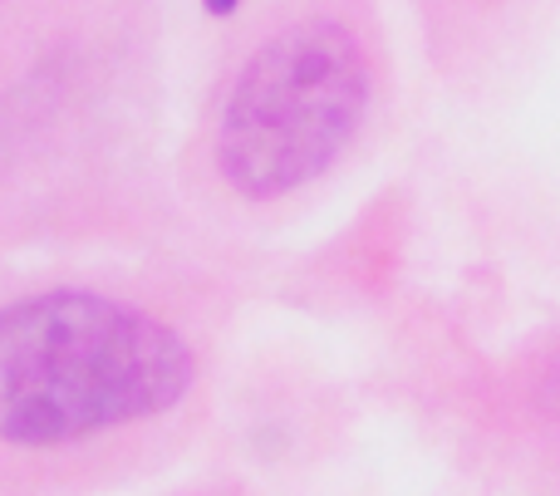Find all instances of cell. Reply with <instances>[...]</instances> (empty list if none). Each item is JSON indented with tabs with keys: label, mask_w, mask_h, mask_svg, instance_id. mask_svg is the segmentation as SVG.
<instances>
[{
	"label": "cell",
	"mask_w": 560,
	"mask_h": 496,
	"mask_svg": "<svg viewBox=\"0 0 560 496\" xmlns=\"http://www.w3.org/2000/svg\"><path fill=\"white\" fill-rule=\"evenodd\" d=\"M374 94L359 29L295 15L236 64L212 118V167L242 202H280L354 147Z\"/></svg>",
	"instance_id": "7a4b0ae2"
},
{
	"label": "cell",
	"mask_w": 560,
	"mask_h": 496,
	"mask_svg": "<svg viewBox=\"0 0 560 496\" xmlns=\"http://www.w3.org/2000/svg\"><path fill=\"white\" fill-rule=\"evenodd\" d=\"M202 5H207V15L226 20V15H236V5H242V0H202Z\"/></svg>",
	"instance_id": "3957f363"
},
{
	"label": "cell",
	"mask_w": 560,
	"mask_h": 496,
	"mask_svg": "<svg viewBox=\"0 0 560 496\" xmlns=\"http://www.w3.org/2000/svg\"><path fill=\"white\" fill-rule=\"evenodd\" d=\"M202 389V350L143 300L49 285L0 305V496L124 477Z\"/></svg>",
	"instance_id": "6da1fadb"
}]
</instances>
